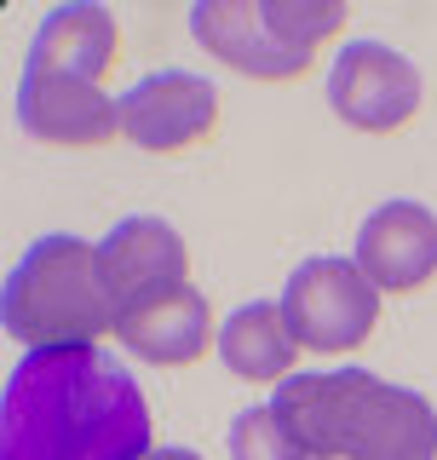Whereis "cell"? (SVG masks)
Returning a JSON list of instances; mask_svg holds the SVG:
<instances>
[{
    "label": "cell",
    "instance_id": "6da1fadb",
    "mask_svg": "<svg viewBox=\"0 0 437 460\" xmlns=\"http://www.w3.org/2000/svg\"><path fill=\"white\" fill-rule=\"evenodd\" d=\"M150 449V402L98 345L23 351L6 374L0 460H144Z\"/></svg>",
    "mask_w": 437,
    "mask_h": 460
},
{
    "label": "cell",
    "instance_id": "7a4b0ae2",
    "mask_svg": "<svg viewBox=\"0 0 437 460\" xmlns=\"http://www.w3.org/2000/svg\"><path fill=\"white\" fill-rule=\"evenodd\" d=\"M271 409L311 460H437V409L369 368L288 374Z\"/></svg>",
    "mask_w": 437,
    "mask_h": 460
},
{
    "label": "cell",
    "instance_id": "3957f363",
    "mask_svg": "<svg viewBox=\"0 0 437 460\" xmlns=\"http://www.w3.org/2000/svg\"><path fill=\"white\" fill-rule=\"evenodd\" d=\"M0 323L29 351L98 345L115 334V311L98 277V248L81 236H40L0 288Z\"/></svg>",
    "mask_w": 437,
    "mask_h": 460
},
{
    "label": "cell",
    "instance_id": "277c9868",
    "mask_svg": "<svg viewBox=\"0 0 437 460\" xmlns=\"http://www.w3.org/2000/svg\"><path fill=\"white\" fill-rule=\"evenodd\" d=\"M282 311L305 351H357L380 323V288L357 259H305L282 288Z\"/></svg>",
    "mask_w": 437,
    "mask_h": 460
},
{
    "label": "cell",
    "instance_id": "5b68a950",
    "mask_svg": "<svg viewBox=\"0 0 437 460\" xmlns=\"http://www.w3.org/2000/svg\"><path fill=\"white\" fill-rule=\"evenodd\" d=\"M426 104L420 69L386 40H352L328 69V110L357 133H403Z\"/></svg>",
    "mask_w": 437,
    "mask_h": 460
},
{
    "label": "cell",
    "instance_id": "8992f818",
    "mask_svg": "<svg viewBox=\"0 0 437 460\" xmlns=\"http://www.w3.org/2000/svg\"><path fill=\"white\" fill-rule=\"evenodd\" d=\"M98 277H104L110 311L133 316L191 282V253H184V236L167 219L133 213V219H121L98 242Z\"/></svg>",
    "mask_w": 437,
    "mask_h": 460
},
{
    "label": "cell",
    "instance_id": "52a82bcc",
    "mask_svg": "<svg viewBox=\"0 0 437 460\" xmlns=\"http://www.w3.org/2000/svg\"><path fill=\"white\" fill-rule=\"evenodd\" d=\"M218 133V86L191 69H156L121 93V138L150 155L196 150Z\"/></svg>",
    "mask_w": 437,
    "mask_h": 460
},
{
    "label": "cell",
    "instance_id": "ba28073f",
    "mask_svg": "<svg viewBox=\"0 0 437 460\" xmlns=\"http://www.w3.org/2000/svg\"><path fill=\"white\" fill-rule=\"evenodd\" d=\"M18 121L29 138L52 144V150H98L121 133V98H110L98 81H81L69 69L23 64Z\"/></svg>",
    "mask_w": 437,
    "mask_h": 460
},
{
    "label": "cell",
    "instance_id": "9c48e42d",
    "mask_svg": "<svg viewBox=\"0 0 437 460\" xmlns=\"http://www.w3.org/2000/svg\"><path fill=\"white\" fill-rule=\"evenodd\" d=\"M191 35L218 64H230L236 75H254V81H299L317 64L311 47L288 40L271 23L265 0H201V6H191Z\"/></svg>",
    "mask_w": 437,
    "mask_h": 460
},
{
    "label": "cell",
    "instance_id": "30bf717a",
    "mask_svg": "<svg viewBox=\"0 0 437 460\" xmlns=\"http://www.w3.org/2000/svg\"><path fill=\"white\" fill-rule=\"evenodd\" d=\"M357 265L380 294H415L437 277V213L420 201H386L357 230Z\"/></svg>",
    "mask_w": 437,
    "mask_h": 460
},
{
    "label": "cell",
    "instance_id": "8fae6325",
    "mask_svg": "<svg viewBox=\"0 0 437 460\" xmlns=\"http://www.w3.org/2000/svg\"><path fill=\"white\" fill-rule=\"evenodd\" d=\"M115 340L127 345L144 363H162V368H184L196 357H208L213 345V311L201 299V288H173L167 299L144 305L133 316H115Z\"/></svg>",
    "mask_w": 437,
    "mask_h": 460
},
{
    "label": "cell",
    "instance_id": "7c38bea8",
    "mask_svg": "<svg viewBox=\"0 0 437 460\" xmlns=\"http://www.w3.org/2000/svg\"><path fill=\"white\" fill-rule=\"evenodd\" d=\"M115 58H121V29L104 6H58L40 18L35 47H29V64L47 69H69L81 81H110Z\"/></svg>",
    "mask_w": 437,
    "mask_h": 460
},
{
    "label": "cell",
    "instance_id": "4fadbf2b",
    "mask_svg": "<svg viewBox=\"0 0 437 460\" xmlns=\"http://www.w3.org/2000/svg\"><path fill=\"white\" fill-rule=\"evenodd\" d=\"M218 357L236 380H276L282 385L294 374V357H299V340H294V323H288L282 299H254L242 305L236 316L218 323Z\"/></svg>",
    "mask_w": 437,
    "mask_h": 460
},
{
    "label": "cell",
    "instance_id": "5bb4252c",
    "mask_svg": "<svg viewBox=\"0 0 437 460\" xmlns=\"http://www.w3.org/2000/svg\"><path fill=\"white\" fill-rule=\"evenodd\" d=\"M230 460H311V455L271 402H254L230 420Z\"/></svg>",
    "mask_w": 437,
    "mask_h": 460
},
{
    "label": "cell",
    "instance_id": "9a60e30c",
    "mask_svg": "<svg viewBox=\"0 0 437 460\" xmlns=\"http://www.w3.org/2000/svg\"><path fill=\"white\" fill-rule=\"evenodd\" d=\"M144 460H201V455L196 449H150Z\"/></svg>",
    "mask_w": 437,
    "mask_h": 460
}]
</instances>
